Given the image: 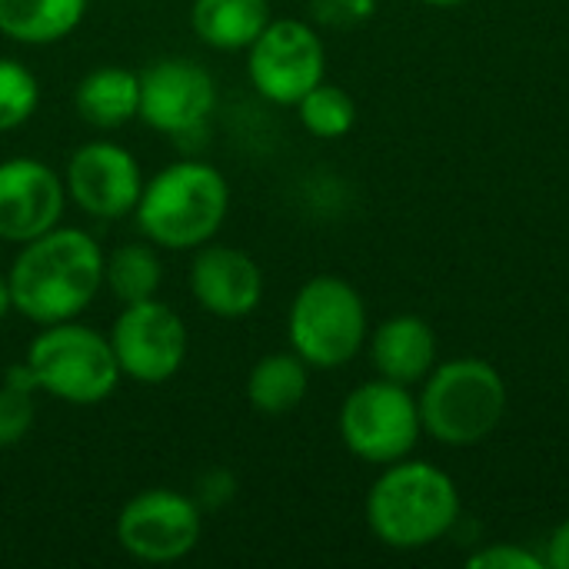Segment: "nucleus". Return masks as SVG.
Here are the masks:
<instances>
[{"instance_id":"18","label":"nucleus","mask_w":569,"mask_h":569,"mask_svg":"<svg viewBox=\"0 0 569 569\" xmlns=\"http://www.w3.org/2000/svg\"><path fill=\"white\" fill-rule=\"evenodd\" d=\"M87 0H0V33L7 40L43 47L77 30Z\"/></svg>"},{"instance_id":"27","label":"nucleus","mask_w":569,"mask_h":569,"mask_svg":"<svg viewBox=\"0 0 569 569\" xmlns=\"http://www.w3.org/2000/svg\"><path fill=\"white\" fill-rule=\"evenodd\" d=\"M423 3H430V7H460L467 0H423Z\"/></svg>"},{"instance_id":"9","label":"nucleus","mask_w":569,"mask_h":569,"mask_svg":"<svg viewBox=\"0 0 569 569\" xmlns=\"http://www.w3.org/2000/svg\"><path fill=\"white\" fill-rule=\"evenodd\" d=\"M110 347L120 367V377H130L143 387H160L180 373L187 360V327L180 313L167 303L140 300L127 303L110 330Z\"/></svg>"},{"instance_id":"8","label":"nucleus","mask_w":569,"mask_h":569,"mask_svg":"<svg viewBox=\"0 0 569 569\" xmlns=\"http://www.w3.org/2000/svg\"><path fill=\"white\" fill-rule=\"evenodd\" d=\"M247 73L263 100L297 107L327 73L323 40L303 20H270L247 47Z\"/></svg>"},{"instance_id":"19","label":"nucleus","mask_w":569,"mask_h":569,"mask_svg":"<svg viewBox=\"0 0 569 569\" xmlns=\"http://www.w3.org/2000/svg\"><path fill=\"white\" fill-rule=\"evenodd\" d=\"M307 390H310V367L293 350L260 357L247 377V400L263 417L293 413L303 403Z\"/></svg>"},{"instance_id":"6","label":"nucleus","mask_w":569,"mask_h":569,"mask_svg":"<svg viewBox=\"0 0 569 569\" xmlns=\"http://www.w3.org/2000/svg\"><path fill=\"white\" fill-rule=\"evenodd\" d=\"M23 360L40 393H50L73 407H93L107 400L120 383L110 337L73 320L43 327L30 340Z\"/></svg>"},{"instance_id":"20","label":"nucleus","mask_w":569,"mask_h":569,"mask_svg":"<svg viewBox=\"0 0 569 569\" xmlns=\"http://www.w3.org/2000/svg\"><path fill=\"white\" fill-rule=\"evenodd\" d=\"M163 283V263L157 247L147 243H123L103 260V287L127 307L140 300H153Z\"/></svg>"},{"instance_id":"25","label":"nucleus","mask_w":569,"mask_h":569,"mask_svg":"<svg viewBox=\"0 0 569 569\" xmlns=\"http://www.w3.org/2000/svg\"><path fill=\"white\" fill-rule=\"evenodd\" d=\"M547 567L553 569H569V517L550 533L547 540V553H543Z\"/></svg>"},{"instance_id":"4","label":"nucleus","mask_w":569,"mask_h":569,"mask_svg":"<svg viewBox=\"0 0 569 569\" xmlns=\"http://www.w3.org/2000/svg\"><path fill=\"white\" fill-rule=\"evenodd\" d=\"M420 423L443 447H477L507 417V380L480 357H453L430 370L420 383Z\"/></svg>"},{"instance_id":"26","label":"nucleus","mask_w":569,"mask_h":569,"mask_svg":"<svg viewBox=\"0 0 569 569\" xmlns=\"http://www.w3.org/2000/svg\"><path fill=\"white\" fill-rule=\"evenodd\" d=\"M13 310V300H10V283H7V273H0V323L7 320V313Z\"/></svg>"},{"instance_id":"23","label":"nucleus","mask_w":569,"mask_h":569,"mask_svg":"<svg viewBox=\"0 0 569 569\" xmlns=\"http://www.w3.org/2000/svg\"><path fill=\"white\" fill-rule=\"evenodd\" d=\"M33 427V390L10 380L0 383V450L17 447Z\"/></svg>"},{"instance_id":"3","label":"nucleus","mask_w":569,"mask_h":569,"mask_svg":"<svg viewBox=\"0 0 569 569\" xmlns=\"http://www.w3.org/2000/svg\"><path fill=\"white\" fill-rule=\"evenodd\" d=\"M230 210L227 177L203 160H177L143 183L140 233L160 250H197L217 237Z\"/></svg>"},{"instance_id":"22","label":"nucleus","mask_w":569,"mask_h":569,"mask_svg":"<svg viewBox=\"0 0 569 569\" xmlns=\"http://www.w3.org/2000/svg\"><path fill=\"white\" fill-rule=\"evenodd\" d=\"M40 103V83L27 63L0 57V133L23 127Z\"/></svg>"},{"instance_id":"14","label":"nucleus","mask_w":569,"mask_h":569,"mask_svg":"<svg viewBox=\"0 0 569 569\" xmlns=\"http://www.w3.org/2000/svg\"><path fill=\"white\" fill-rule=\"evenodd\" d=\"M190 290L207 313L220 320H240L260 307L263 273L250 253L210 240L197 247L190 263Z\"/></svg>"},{"instance_id":"16","label":"nucleus","mask_w":569,"mask_h":569,"mask_svg":"<svg viewBox=\"0 0 569 569\" xmlns=\"http://www.w3.org/2000/svg\"><path fill=\"white\" fill-rule=\"evenodd\" d=\"M270 0H193L190 27L213 50H247L270 23Z\"/></svg>"},{"instance_id":"15","label":"nucleus","mask_w":569,"mask_h":569,"mask_svg":"<svg viewBox=\"0 0 569 569\" xmlns=\"http://www.w3.org/2000/svg\"><path fill=\"white\" fill-rule=\"evenodd\" d=\"M370 363L377 377L413 387L430 377L437 367V333L433 327L417 313H400L383 320L370 337Z\"/></svg>"},{"instance_id":"24","label":"nucleus","mask_w":569,"mask_h":569,"mask_svg":"<svg viewBox=\"0 0 569 569\" xmlns=\"http://www.w3.org/2000/svg\"><path fill=\"white\" fill-rule=\"evenodd\" d=\"M467 563L473 569H543L547 560L530 553L527 547H517V543H493V547H483L477 550L473 557H467Z\"/></svg>"},{"instance_id":"11","label":"nucleus","mask_w":569,"mask_h":569,"mask_svg":"<svg viewBox=\"0 0 569 569\" xmlns=\"http://www.w3.org/2000/svg\"><path fill=\"white\" fill-rule=\"evenodd\" d=\"M140 110L137 117L167 137L197 133L217 107L213 73L187 57L150 60L140 73Z\"/></svg>"},{"instance_id":"21","label":"nucleus","mask_w":569,"mask_h":569,"mask_svg":"<svg viewBox=\"0 0 569 569\" xmlns=\"http://www.w3.org/2000/svg\"><path fill=\"white\" fill-rule=\"evenodd\" d=\"M300 123L307 127V133L320 137V140H340L353 130L357 123V103L353 97L337 87L320 80L300 103H297Z\"/></svg>"},{"instance_id":"17","label":"nucleus","mask_w":569,"mask_h":569,"mask_svg":"<svg viewBox=\"0 0 569 569\" xmlns=\"http://www.w3.org/2000/svg\"><path fill=\"white\" fill-rule=\"evenodd\" d=\"M73 103L90 127L117 130L140 110V77L127 67H97L77 83Z\"/></svg>"},{"instance_id":"10","label":"nucleus","mask_w":569,"mask_h":569,"mask_svg":"<svg viewBox=\"0 0 569 569\" xmlns=\"http://www.w3.org/2000/svg\"><path fill=\"white\" fill-rule=\"evenodd\" d=\"M200 503L170 487L137 493L117 517V543L140 563H177L200 543Z\"/></svg>"},{"instance_id":"7","label":"nucleus","mask_w":569,"mask_h":569,"mask_svg":"<svg viewBox=\"0 0 569 569\" xmlns=\"http://www.w3.org/2000/svg\"><path fill=\"white\" fill-rule=\"evenodd\" d=\"M337 423L343 447L357 460L373 467H387L410 457L423 433L420 407L410 387L383 377L350 390Z\"/></svg>"},{"instance_id":"13","label":"nucleus","mask_w":569,"mask_h":569,"mask_svg":"<svg viewBox=\"0 0 569 569\" xmlns=\"http://www.w3.org/2000/svg\"><path fill=\"white\" fill-rule=\"evenodd\" d=\"M67 207V187L57 170L37 157L0 160V240L27 243L53 230Z\"/></svg>"},{"instance_id":"2","label":"nucleus","mask_w":569,"mask_h":569,"mask_svg":"<svg viewBox=\"0 0 569 569\" xmlns=\"http://www.w3.org/2000/svg\"><path fill=\"white\" fill-rule=\"evenodd\" d=\"M370 533L400 553L440 543L460 523V490L450 473L427 460L387 463L367 493Z\"/></svg>"},{"instance_id":"5","label":"nucleus","mask_w":569,"mask_h":569,"mask_svg":"<svg viewBox=\"0 0 569 569\" xmlns=\"http://www.w3.org/2000/svg\"><path fill=\"white\" fill-rule=\"evenodd\" d=\"M287 337L293 353L307 360V367H347L353 357H360L370 337L367 303L360 290L333 273L310 277L290 303Z\"/></svg>"},{"instance_id":"12","label":"nucleus","mask_w":569,"mask_h":569,"mask_svg":"<svg viewBox=\"0 0 569 569\" xmlns=\"http://www.w3.org/2000/svg\"><path fill=\"white\" fill-rule=\"evenodd\" d=\"M67 200H73L93 220H120L137 210L143 193V173L130 150L107 140L77 147L63 173Z\"/></svg>"},{"instance_id":"1","label":"nucleus","mask_w":569,"mask_h":569,"mask_svg":"<svg viewBox=\"0 0 569 569\" xmlns=\"http://www.w3.org/2000/svg\"><path fill=\"white\" fill-rule=\"evenodd\" d=\"M103 250L77 227H53L27 243L7 270L10 300L37 327L63 323L83 313L103 287Z\"/></svg>"}]
</instances>
